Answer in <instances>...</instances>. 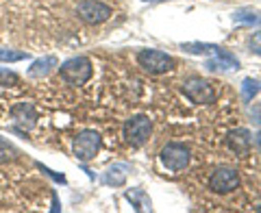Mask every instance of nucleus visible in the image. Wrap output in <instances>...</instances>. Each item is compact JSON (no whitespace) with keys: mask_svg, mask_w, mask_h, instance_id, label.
Returning <instances> with one entry per match:
<instances>
[{"mask_svg":"<svg viewBox=\"0 0 261 213\" xmlns=\"http://www.w3.org/2000/svg\"><path fill=\"white\" fill-rule=\"evenodd\" d=\"M233 22L248 24V26H259L261 24V13L255 11V9H248V7H242V9L233 11Z\"/></svg>","mask_w":261,"mask_h":213,"instance_id":"ddd939ff","label":"nucleus"},{"mask_svg":"<svg viewBox=\"0 0 261 213\" xmlns=\"http://www.w3.org/2000/svg\"><path fill=\"white\" fill-rule=\"evenodd\" d=\"M126 200L133 204L137 211H152V202H150V198L142 190H130V192H126Z\"/></svg>","mask_w":261,"mask_h":213,"instance_id":"4468645a","label":"nucleus"},{"mask_svg":"<svg viewBox=\"0 0 261 213\" xmlns=\"http://www.w3.org/2000/svg\"><path fill=\"white\" fill-rule=\"evenodd\" d=\"M238 185H240V176L233 168H218L209 178V187L216 194H228L238 190Z\"/></svg>","mask_w":261,"mask_h":213,"instance_id":"6e6552de","label":"nucleus"},{"mask_svg":"<svg viewBox=\"0 0 261 213\" xmlns=\"http://www.w3.org/2000/svg\"><path fill=\"white\" fill-rule=\"evenodd\" d=\"M159 159L163 163V168L170 172H181L190 163V148L183 144H166L161 148Z\"/></svg>","mask_w":261,"mask_h":213,"instance_id":"423d86ee","label":"nucleus"},{"mask_svg":"<svg viewBox=\"0 0 261 213\" xmlns=\"http://www.w3.org/2000/svg\"><path fill=\"white\" fill-rule=\"evenodd\" d=\"M250 118H252V122H255V124L261 126V104L252 107V109H250Z\"/></svg>","mask_w":261,"mask_h":213,"instance_id":"412c9836","label":"nucleus"},{"mask_svg":"<svg viewBox=\"0 0 261 213\" xmlns=\"http://www.w3.org/2000/svg\"><path fill=\"white\" fill-rule=\"evenodd\" d=\"M150 130H152V122L148 118L133 116L130 120H126V124H124V137L133 148H142V146L148 142Z\"/></svg>","mask_w":261,"mask_h":213,"instance_id":"39448f33","label":"nucleus"},{"mask_svg":"<svg viewBox=\"0 0 261 213\" xmlns=\"http://www.w3.org/2000/svg\"><path fill=\"white\" fill-rule=\"evenodd\" d=\"M205 65L209 70H238L240 61H238V57L231 55L228 50H224V48H218V50L214 52V57H211Z\"/></svg>","mask_w":261,"mask_h":213,"instance_id":"9d476101","label":"nucleus"},{"mask_svg":"<svg viewBox=\"0 0 261 213\" xmlns=\"http://www.w3.org/2000/svg\"><path fill=\"white\" fill-rule=\"evenodd\" d=\"M183 94L185 98H190L194 104H211L216 102V89L211 87L209 81L200 76H190L183 83Z\"/></svg>","mask_w":261,"mask_h":213,"instance_id":"7ed1b4c3","label":"nucleus"},{"mask_svg":"<svg viewBox=\"0 0 261 213\" xmlns=\"http://www.w3.org/2000/svg\"><path fill=\"white\" fill-rule=\"evenodd\" d=\"M128 172H130V166H128V163H113V166H111L107 172H105V183H107V185H113V187L124 185L126 176H128Z\"/></svg>","mask_w":261,"mask_h":213,"instance_id":"f8f14e48","label":"nucleus"},{"mask_svg":"<svg viewBox=\"0 0 261 213\" xmlns=\"http://www.w3.org/2000/svg\"><path fill=\"white\" fill-rule=\"evenodd\" d=\"M137 63L148 72V74H166L174 68V59L161 50H154V48H146L137 55Z\"/></svg>","mask_w":261,"mask_h":213,"instance_id":"f03ea898","label":"nucleus"},{"mask_svg":"<svg viewBox=\"0 0 261 213\" xmlns=\"http://www.w3.org/2000/svg\"><path fill=\"white\" fill-rule=\"evenodd\" d=\"M255 146H257V150L261 152V130H257V135H255Z\"/></svg>","mask_w":261,"mask_h":213,"instance_id":"4be33fe9","label":"nucleus"},{"mask_svg":"<svg viewBox=\"0 0 261 213\" xmlns=\"http://www.w3.org/2000/svg\"><path fill=\"white\" fill-rule=\"evenodd\" d=\"M76 15L85 24H102L111 18V7L100 0H81L76 7Z\"/></svg>","mask_w":261,"mask_h":213,"instance_id":"0eeeda50","label":"nucleus"},{"mask_svg":"<svg viewBox=\"0 0 261 213\" xmlns=\"http://www.w3.org/2000/svg\"><path fill=\"white\" fill-rule=\"evenodd\" d=\"M13 159H18V150L7 139L0 137V161H13Z\"/></svg>","mask_w":261,"mask_h":213,"instance_id":"a211bd4d","label":"nucleus"},{"mask_svg":"<svg viewBox=\"0 0 261 213\" xmlns=\"http://www.w3.org/2000/svg\"><path fill=\"white\" fill-rule=\"evenodd\" d=\"M259 92H261V83L257 78H244L242 81V98H244V102H250Z\"/></svg>","mask_w":261,"mask_h":213,"instance_id":"dca6fc26","label":"nucleus"},{"mask_svg":"<svg viewBox=\"0 0 261 213\" xmlns=\"http://www.w3.org/2000/svg\"><path fill=\"white\" fill-rule=\"evenodd\" d=\"M18 76L13 72H7V70H0V85H9V83H15Z\"/></svg>","mask_w":261,"mask_h":213,"instance_id":"6ab92c4d","label":"nucleus"},{"mask_svg":"<svg viewBox=\"0 0 261 213\" xmlns=\"http://www.w3.org/2000/svg\"><path fill=\"white\" fill-rule=\"evenodd\" d=\"M59 74L68 85H85L92 78L94 68L87 57H74V59H68L65 63H61Z\"/></svg>","mask_w":261,"mask_h":213,"instance_id":"f257e3e1","label":"nucleus"},{"mask_svg":"<svg viewBox=\"0 0 261 213\" xmlns=\"http://www.w3.org/2000/svg\"><path fill=\"white\" fill-rule=\"evenodd\" d=\"M181 48L190 55H209V52H216L220 46L205 44V42H185V44H181Z\"/></svg>","mask_w":261,"mask_h":213,"instance_id":"2eb2a0df","label":"nucleus"},{"mask_svg":"<svg viewBox=\"0 0 261 213\" xmlns=\"http://www.w3.org/2000/svg\"><path fill=\"white\" fill-rule=\"evenodd\" d=\"M11 116L15 120V124L22 126V128H31L33 124H35L37 120V113H35V107H33L31 102H20L15 104L11 109Z\"/></svg>","mask_w":261,"mask_h":213,"instance_id":"9b49d317","label":"nucleus"},{"mask_svg":"<svg viewBox=\"0 0 261 213\" xmlns=\"http://www.w3.org/2000/svg\"><path fill=\"white\" fill-rule=\"evenodd\" d=\"M250 48H252V52H255V55H261V31L252 35V39H250Z\"/></svg>","mask_w":261,"mask_h":213,"instance_id":"aec40b11","label":"nucleus"},{"mask_svg":"<svg viewBox=\"0 0 261 213\" xmlns=\"http://www.w3.org/2000/svg\"><path fill=\"white\" fill-rule=\"evenodd\" d=\"M250 142H252V139H250V130L248 128H235L226 137L228 148H231L235 154H240V157H248Z\"/></svg>","mask_w":261,"mask_h":213,"instance_id":"1a4fd4ad","label":"nucleus"},{"mask_svg":"<svg viewBox=\"0 0 261 213\" xmlns=\"http://www.w3.org/2000/svg\"><path fill=\"white\" fill-rule=\"evenodd\" d=\"M55 65H57L55 57H46V59L37 61V63L31 68V76H46L48 72H50V68H55Z\"/></svg>","mask_w":261,"mask_h":213,"instance_id":"f3484780","label":"nucleus"},{"mask_svg":"<svg viewBox=\"0 0 261 213\" xmlns=\"http://www.w3.org/2000/svg\"><path fill=\"white\" fill-rule=\"evenodd\" d=\"M98 150H100V135L96 130L87 128L81 130V133L74 137V144H72V152L79 161H92Z\"/></svg>","mask_w":261,"mask_h":213,"instance_id":"20e7f679","label":"nucleus"}]
</instances>
